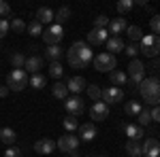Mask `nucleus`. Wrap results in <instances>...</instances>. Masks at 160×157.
<instances>
[{"label":"nucleus","mask_w":160,"mask_h":157,"mask_svg":"<svg viewBox=\"0 0 160 157\" xmlns=\"http://www.w3.org/2000/svg\"><path fill=\"white\" fill-rule=\"evenodd\" d=\"M68 64L73 66V68H86L90 62L94 60V53H92V49L88 47L83 40H77L73 43V47L68 49Z\"/></svg>","instance_id":"nucleus-1"},{"label":"nucleus","mask_w":160,"mask_h":157,"mask_svg":"<svg viewBox=\"0 0 160 157\" xmlns=\"http://www.w3.org/2000/svg\"><path fill=\"white\" fill-rule=\"evenodd\" d=\"M139 94H141V98H143L148 104L158 106V104H160V79H158V76L143 79L141 85H139Z\"/></svg>","instance_id":"nucleus-2"},{"label":"nucleus","mask_w":160,"mask_h":157,"mask_svg":"<svg viewBox=\"0 0 160 157\" xmlns=\"http://www.w3.org/2000/svg\"><path fill=\"white\" fill-rule=\"evenodd\" d=\"M28 72H26L24 68H13L11 72L7 74V87H9V91H22L26 85H28Z\"/></svg>","instance_id":"nucleus-3"},{"label":"nucleus","mask_w":160,"mask_h":157,"mask_svg":"<svg viewBox=\"0 0 160 157\" xmlns=\"http://www.w3.org/2000/svg\"><path fill=\"white\" fill-rule=\"evenodd\" d=\"M139 53L148 55V58H156L160 53V36L156 34H148L139 40Z\"/></svg>","instance_id":"nucleus-4"},{"label":"nucleus","mask_w":160,"mask_h":157,"mask_svg":"<svg viewBox=\"0 0 160 157\" xmlns=\"http://www.w3.org/2000/svg\"><path fill=\"white\" fill-rule=\"evenodd\" d=\"M126 76H128V83L132 85H141V81L145 79V64L139 60H132L130 64H128V72H126Z\"/></svg>","instance_id":"nucleus-5"},{"label":"nucleus","mask_w":160,"mask_h":157,"mask_svg":"<svg viewBox=\"0 0 160 157\" xmlns=\"http://www.w3.org/2000/svg\"><path fill=\"white\" fill-rule=\"evenodd\" d=\"M94 68L98 70V72H111L113 68H115V55H111V53H98L96 58H94Z\"/></svg>","instance_id":"nucleus-6"},{"label":"nucleus","mask_w":160,"mask_h":157,"mask_svg":"<svg viewBox=\"0 0 160 157\" xmlns=\"http://www.w3.org/2000/svg\"><path fill=\"white\" fill-rule=\"evenodd\" d=\"M43 40L47 43V45H60V40H62V36H64V30H62V25H58V24H51L47 30H43Z\"/></svg>","instance_id":"nucleus-7"},{"label":"nucleus","mask_w":160,"mask_h":157,"mask_svg":"<svg viewBox=\"0 0 160 157\" xmlns=\"http://www.w3.org/2000/svg\"><path fill=\"white\" fill-rule=\"evenodd\" d=\"M124 100V91L120 87H107L105 91H102V102L107 104V106H113V104H120Z\"/></svg>","instance_id":"nucleus-8"},{"label":"nucleus","mask_w":160,"mask_h":157,"mask_svg":"<svg viewBox=\"0 0 160 157\" xmlns=\"http://www.w3.org/2000/svg\"><path fill=\"white\" fill-rule=\"evenodd\" d=\"M56 145H58V149H60L62 153H73L79 146V138L73 136V134H66V136H60V140Z\"/></svg>","instance_id":"nucleus-9"},{"label":"nucleus","mask_w":160,"mask_h":157,"mask_svg":"<svg viewBox=\"0 0 160 157\" xmlns=\"http://www.w3.org/2000/svg\"><path fill=\"white\" fill-rule=\"evenodd\" d=\"M64 109L68 110L73 117H77V115H81V113H83L86 104H83V100H81L79 96H73V98H66V100H64Z\"/></svg>","instance_id":"nucleus-10"},{"label":"nucleus","mask_w":160,"mask_h":157,"mask_svg":"<svg viewBox=\"0 0 160 157\" xmlns=\"http://www.w3.org/2000/svg\"><path fill=\"white\" fill-rule=\"evenodd\" d=\"M90 117H92L94 121H105L107 117H109V106H107L102 100L94 102V106L90 109Z\"/></svg>","instance_id":"nucleus-11"},{"label":"nucleus","mask_w":160,"mask_h":157,"mask_svg":"<svg viewBox=\"0 0 160 157\" xmlns=\"http://www.w3.org/2000/svg\"><path fill=\"white\" fill-rule=\"evenodd\" d=\"M160 155V140L158 138H145L143 142V157H158Z\"/></svg>","instance_id":"nucleus-12"},{"label":"nucleus","mask_w":160,"mask_h":157,"mask_svg":"<svg viewBox=\"0 0 160 157\" xmlns=\"http://www.w3.org/2000/svg\"><path fill=\"white\" fill-rule=\"evenodd\" d=\"M56 146H58V145H56L51 138H41V140L34 142V151L41 153V155H49V153H53V149H56Z\"/></svg>","instance_id":"nucleus-13"},{"label":"nucleus","mask_w":160,"mask_h":157,"mask_svg":"<svg viewBox=\"0 0 160 157\" xmlns=\"http://www.w3.org/2000/svg\"><path fill=\"white\" fill-rule=\"evenodd\" d=\"M107 40H109V32H107V30H96V28H92L90 34H88V43H90V45H102V43H107Z\"/></svg>","instance_id":"nucleus-14"},{"label":"nucleus","mask_w":160,"mask_h":157,"mask_svg":"<svg viewBox=\"0 0 160 157\" xmlns=\"http://www.w3.org/2000/svg\"><path fill=\"white\" fill-rule=\"evenodd\" d=\"M126 28H128V24H126V17H113L109 21V34H113V36H120L122 32H126Z\"/></svg>","instance_id":"nucleus-15"},{"label":"nucleus","mask_w":160,"mask_h":157,"mask_svg":"<svg viewBox=\"0 0 160 157\" xmlns=\"http://www.w3.org/2000/svg\"><path fill=\"white\" fill-rule=\"evenodd\" d=\"M122 132L128 136V140H139V138H143V127H141V125H135V123H124Z\"/></svg>","instance_id":"nucleus-16"},{"label":"nucleus","mask_w":160,"mask_h":157,"mask_svg":"<svg viewBox=\"0 0 160 157\" xmlns=\"http://www.w3.org/2000/svg\"><path fill=\"white\" fill-rule=\"evenodd\" d=\"M41 68H43V58H38L37 53H34V55H30V58H26V64H24V70H26V72L37 74Z\"/></svg>","instance_id":"nucleus-17"},{"label":"nucleus","mask_w":160,"mask_h":157,"mask_svg":"<svg viewBox=\"0 0 160 157\" xmlns=\"http://www.w3.org/2000/svg\"><path fill=\"white\" fill-rule=\"evenodd\" d=\"M53 19H56V13L51 11V9H47V7H41V9H38L37 11V21L41 25L43 24H53Z\"/></svg>","instance_id":"nucleus-18"},{"label":"nucleus","mask_w":160,"mask_h":157,"mask_svg":"<svg viewBox=\"0 0 160 157\" xmlns=\"http://www.w3.org/2000/svg\"><path fill=\"white\" fill-rule=\"evenodd\" d=\"M79 136H81V140H94L96 138V125L94 123H83V125H79Z\"/></svg>","instance_id":"nucleus-19"},{"label":"nucleus","mask_w":160,"mask_h":157,"mask_svg":"<svg viewBox=\"0 0 160 157\" xmlns=\"http://www.w3.org/2000/svg\"><path fill=\"white\" fill-rule=\"evenodd\" d=\"M107 45V53H111V55H115V53H120V51H124V40L120 36H109V40L105 43Z\"/></svg>","instance_id":"nucleus-20"},{"label":"nucleus","mask_w":160,"mask_h":157,"mask_svg":"<svg viewBox=\"0 0 160 157\" xmlns=\"http://www.w3.org/2000/svg\"><path fill=\"white\" fill-rule=\"evenodd\" d=\"M86 79H81V76H73V79H68V83H66V87H68V91H73V94H81L83 89H86Z\"/></svg>","instance_id":"nucleus-21"},{"label":"nucleus","mask_w":160,"mask_h":157,"mask_svg":"<svg viewBox=\"0 0 160 157\" xmlns=\"http://www.w3.org/2000/svg\"><path fill=\"white\" fill-rule=\"evenodd\" d=\"M126 153L130 157H143V145L139 140H128L126 142Z\"/></svg>","instance_id":"nucleus-22"},{"label":"nucleus","mask_w":160,"mask_h":157,"mask_svg":"<svg viewBox=\"0 0 160 157\" xmlns=\"http://www.w3.org/2000/svg\"><path fill=\"white\" fill-rule=\"evenodd\" d=\"M45 55H47L49 62H60V58L64 55V49H62L60 45H49L47 51H45Z\"/></svg>","instance_id":"nucleus-23"},{"label":"nucleus","mask_w":160,"mask_h":157,"mask_svg":"<svg viewBox=\"0 0 160 157\" xmlns=\"http://www.w3.org/2000/svg\"><path fill=\"white\" fill-rule=\"evenodd\" d=\"M15 140H17V134L13 132L11 127H2L0 130V142H4V145H15Z\"/></svg>","instance_id":"nucleus-24"},{"label":"nucleus","mask_w":160,"mask_h":157,"mask_svg":"<svg viewBox=\"0 0 160 157\" xmlns=\"http://www.w3.org/2000/svg\"><path fill=\"white\" fill-rule=\"evenodd\" d=\"M126 34H128V38H130V43H135V45L143 38V32H141L139 25H128V28H126Z\"/></svg>","instance_id":"nucleus-25"},{"label":"nucleus","mask_w":160,"mask_h":157,"mask_svg":"<svg viewBox=\"0 0 160 157\" xmlns=\"http://www.w3.org/2000/svg\"><path fill=\"white\" fill-rule=\"evenodd\" d=\"M51 91H53V96L58 98V100H66V96H68V87H66V83L51 85Z\"/></svg>","instance_id":"nucleus-26"},{"label":"nucleus","mask_w":160,"mask_h":157,"mask_svg":"<svg viewBox=\"0 0 160 157\" xmlns=\"http://www.w3.org/2000/svg\"><path fill=\"white\" fill-rule=\"evenodd\" d=\"M109 81L113 85H124L126 81H128V76H126V72H122V70H111L109 72Z\"/></svg>","instance_id":"nucleus-27"},{"label":"nucleus","mask_w":160,"mask_h":157,"mask_svg":"<svg viewBox=\"0 0 160 157\" xmlns=\"http://www.w3.org/2000/svg\"><path fill=\"white\" fill-rule=\"evenodd\" d=\"M124 110H126V115L128 117H137L141 110H143V106L137 102V100H132V102H126V106H124Z\"/></svg>","instance_id":"nucleus-28"},{"label":"nucleus","mask_w":160,"mask_h":157,"mask_svg":"<svg viewBox=\"0 0 160 157\" xmlns=\"http://www.w3.org/2000/svg\"><path fill=\"white\" fill-rule=\"evenodd\" d=\"M68 19H71V9H68V7H62L60 11L56 13V19H53V21L58 25H62L64 21H68Z\"/></svg>","instance_id":"nucleus-29"},{"label":"nucleus","mask_w":160,"mask_h":157,"mask_svg":"<svg viewBox=\"0 0 160 157\" xmlns=\"http://www.w3.org/2000/svg\"><path fill=\"white\" fill-rule=\"evenodd\" d=\"M28 83L32 85L34 89H43V87L47 85V79H45V76H43V74H41V72H37V74H32V79H30Z\"/></svg>","instance_id":"nucleus-30"},{"label":"nucleus","mask_w":160,"mask_h":157,"mask_svg":"<svg viewBox=\"0 0 160 157\" xmlns=\"http://www.w3.org/2000/svg\"><path fill=\"white\" fill-rule=\"evenodd\" d=\"M26 30H28V34H32V36H41V34H43V25L38 24L37 19H32L30 24L26 25Z\"/></svg>","instance_id":"nucleus-31"},{"label":"nucleus","mask_w":160,"mask_h":157,"mask_svg":"<svg viewBox=\"0 0 160 157\" xmlns=\"http://www.w3.org/2000/svg\"><path fill=\"white\" fill-rule=\"evenodd\" d=\"M132 7H135L132 0H120V2H118V13H120V15H126V13L132 11Z\"/></svg>","instance_id":"nucleus-32"},{"label":"nucleus","mask_w":160,"mask_h":157,"mask_svg":"<svg viewBox=\"0 0 160 157\" xmlns=\"http://www.w3.org/2000/svg\"><path fill=\"white\" fill-rule=\"evenodd\" d=\"M62 125H64V130H66V134H73L77 127H79V123H77V119L75 117H66V119L62 121Z\"/></svg>","instance_id":"nucleus-33"},{"label":"nucleus","mask_w":160,"mask_h":157,"mask_svg":"<svg viewBox=\"0 0 160 157\" xmlns=\"http://www.w3.org/2000/svg\"><path fill=\"white\" fill-rule=\"evenodd\" d=\"M88 96L98 102V100H102V89H100L98 85H88Z\"/></svg>","instance_id":"nucleus-34"},{"label":"nucleus","mask_w":160,"mask_h":157,"mask_svg":"<svg viewBox=\"0 0 160 157\" xmlns=\"http://www.w3.org/2000/svg\"><path fill=\"white\" fill-rule=\"evenodd\" d=\"M9 30H15L17 34H22V32L26 30V24L19 19V17H15V19H11V21H9Z\"/></svg>","instance_id":"nucleus-35"},{"label":"nucleus","mask_w":160,"mask_h":157,"mask_svg":"<svg viewBox=\"0 0 160 157\" xmlns=\"http://www.w3.org/2000/svg\"><path fill=\"white\" fill-rule=\"evenodd\" d=\"M49 74L53 76V79H60L62 74H64V68H62L60 62H51V66H49Z\"/></svg>","instance_id":"nucleus-36"},{"label":"nucleus","mask_w":160,"mask_h":157,"mask_svg":"<svg viewBox=\"0 0 160 157\" xmlns=\"http://www.w3.org/2000/svg\"><path fill=\"white\" fill-rule=\"evenodd\" d=\"M137 121H139V125L143 127V125H148V123H152V115H149V109H143L139 115H137Z\"/></svg>","instance_id":"nucleus-37"},{"label":"nucleus","mask_w":160,"mask_h":157,"mask_svg":"<svg viewBox=\"0 0 160 157\" xmlns=\"http://www.w3.org/2000/svg\"><path fill=\"white\" fill-rule=\"evenodd\" d=\"M109 21H111V19L107 17V15H98V17L94 19V28H96V30H107Z\"/></svg>","instance_id":"nucleus-38"},{"label":"nucleus","mask_w":160,"mask_h":157,"mask_svg":"<svg viewBox=\"0 0 160 157\" xmlns=\"http://www.w3.org/2000/svg\"><path fill=\"white\" fill-rule=\"evenodd\" d=\"M149 28H152V32L160 36V15H154L152 19H149Z\"/></svg>","instance_id":"nucleus-39"},{"label":"nucleus","mask_w":160,"mask_h":157,"mask_svg":"<svg viewBox=\"0 0 160 157\" xmlns=\"http://www.w3.org/2000/svg\"><path fill=\"white\" fill-rule=\"evenodd\" d=\"M11 62H13V66H15V68H24L26 58L22 55V53H13V55H11Z\"/></svg>","instance_id":"nucleus-40"},{"label":"nucleus","mask_w":160,"mask_h":157,"mask_svg":"<svg viewBox=\"0 0 160 157\" xmlns=\"http://www.w3.org/2000/svg\"><path fill=\"white\" fill-rule=\"evenodd\" d=\"M124 53H126L128 58H132V60H135V58H137V53H139V45H135V43L126 45V47H124Z\"/></svg>","instance_id":"nucleus-41"},{"label":"nucleus","mask_w":160,"mask_h":157,"mask_svg":"<svg viewBox=\"0 0 160 157\" xmlns=\"http://www.w3.org/2000/svg\"><path fill=\"white\" fill-rule=\"evenodd\" d=\"M2 157H22V151L15 149V146H9V149L4 151V155H2Z\"/></svg>","instance_id":"nucleus-42"},{"label":"nucleus","mask_w":160,"mask_h":157,"mask_svg":"<svg viewBox=\"0 0 160 157\" xmlns=\"http://www.w3.org/2000/svg\"><path fill=\"white\" fill-rule=\"evenodd\" d=\"M9 34V21L7 19H0V38H4Z\"/></svg>","instance_id":"nucleus-43"},{"label":"nucleus","mask_w":160,"mask_h":157,"mask_svg":"<svg viewBox=\"0 0 160 157\" xmlns=\"http://www.w3.org/2000/svg\"><path fill=\"white\" fill-rule=\"evenodd\" d=\"M9 13H11V7H9V2L0 0V15H9Z\"/></svg>","instance_id":"nucleus-44"},{"label":"nucleus","mask_w":160,"mask_h":157,"mask_svg":"<svg viewBox=\"0 0 160 157\" xmlns=\"http://www.w3.org/2000/svg\"><path fill=\"white\" fill-rule=\"evenodd\" d=\"M149 115H152V121H160V106L149 109Z\"/></svg>","instance_id":"nucleus-45"},{"label":"nucleus","mask_w":160,"mask_h":157,"mask_svg":"<svg viewBox=\"0 0 160 157\" xmlns=\"http://www.w3.org/2000/svg\"><path fill=\"white\" fill-rule=\"evenodd\" d=\"M7 94H9V87H7V85H4V87H0V98H4Z\"/></svg>","instance_id":"nucleus-46"},{"label":"nucleus","mask_w":160,"mask_h":157,"mask_svg":"<svg viewBox=\"0 0 160 157\" xmlns=\"http://www.w3.org/2000/svg\"><path fill=\"white\" fill-rule=\"evenodd\" d=\"M66 155H68V157H79V153H77V151H73V153H66Z\"/></svg>","instance_id":"nucleus-47"},{"label":"nucleus","mask_w":160,"mask_h":157,"mask_svg":"<svg viewBox=\"0 0 160 157\" xmlns=\"http://www.w3.org/2000/svg\"><path fill=\"white\" fill-rule=\"evenodd\" d=\"M154 68H156V70H160V60L156 62V64H154Z\"/></svg>","instance_id":"nucleus-48"},{"label":"nucleus","mask_w":160,"mask_h":157,"mask_svg":"<svg viewBox=\"0 0 160 157\" xmlns=\"http://www.w3.org/2000/svg\"><path fill=\"white\" fill-rule=\"evenodd\" d=\"M88 157H92V155H88Z\"/></svg>","instance_id":"nucleus-49"},{"label":"nucleus","mask_w":160,"mask_h":157,"mask_svg":"<svg viewBox=\"0 0 160 157\" xmlns=\"http://www.w3.org/2000/svg\"><path fill=\"white\" fill-rule=\"evenodd\" d=\"M158 157H160V155H158Z\"/></svg>","instance_id":"nucleus-50"}]
</instances>
